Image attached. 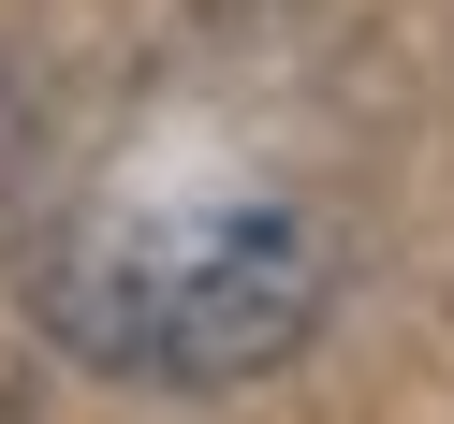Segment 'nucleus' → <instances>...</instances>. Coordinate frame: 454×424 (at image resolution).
<instances>
[{
    "label": "nucleus",
    "mask_w": 454,
    "mask_h": 424,
    "mask_svg": "<svg viewBox=\"0 0 454 424\" xmlns=\"http://www.w3.org/2000/svg\"><path fill=\"white\" fill-rule=\"evenodd\" d=\"M337 293V235L278 190H176V205H103L44 249L30 307L74 366L103 381H264L278 351H308Z\"/></svg>",
    "instance_id": "nucleus-1"
}]
</instances>
